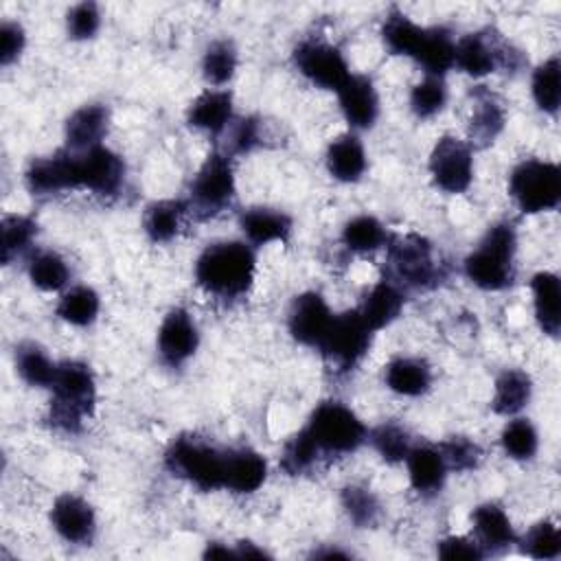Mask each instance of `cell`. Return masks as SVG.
Here are the masks:
<instances>
[{
  "label": "cell",
  "mask_w": 561,
  "mask_h": 561,
  "mask_svg": "<svg viewBox=\"0 0 561 561\" xmlns=\"http://www.w3.org/2000/svg\"><path fill=\"white\" fill-rule=\"evenodd\" d=\"M101 309L99 294L92 287L79 285L68 289L57 305V316L72 327H88L96 320Z\"/></svg>",
  "instance_id": "obj_36"
},
{
  "label": "cell",
  "mask_w": 561,
  "mask_h": 561,
  "mask_svg": "<svg viewBox=\"0 0 561 561\" xmlns=\"http://www.w3.org/2000/svg\"><path fill=\"white\" fill-rule=\"evenodd\" d=\"M186 213H191V208L182 199H158L149 204L142 215L145 234L153 243L171 241L180 232Z\"/></svg>",
  "instance_id": "obj_30"
},
{
  "label": "cell",
  "mask_w": 561,
  "mask_h": 561,
  "mask_svg": "<svg viewBox=\"0 0 561 561\" xmlns=\"http://www.w3.org/2000/svg\"><path fill=\"white\" fill-rule=\"evenodd\" d=\"M471 116H469V138L478 147L491 145L506 123V112L497 94L486 90L484 85H478L471 90Z\"/></svg>",
  "instance_id": "obj_20"
},
{
  "label": "cell",
  "mask_w": 561,
  "mask_h": 561,
  "mask_svg": "<svg viewBox=\"0 0 561 561\" xmlns=\"http://www.w3.org/2000/svg\"><path fill=\"white\" fill-rule=\"evenodd\" d=\"M533 289V305H535V318L539 322V329L557 337L561 329V283L559 276L552 272H539L530 280Z\"/></svg>",
  "instance_id": "obj_26"
},
{
  "label": "cell",
  "mask_w": 561,
  "mask_h": 561,
  "mask_svg": "<svg viewBox=\"0 0 561 561\" xmlns=\"http://www.w3.org/2000/svg\"><path fill=\"white\" fill-rule=\"evenodd\" d=\"M515 252L517 234L513 224H495L465 259V274L484 291L506 289L515 280Z\"/></svg>",
  "instance_id": "obj_3"
},
{
  "label": "cell",
  "mask_w": 561,
  "mask_h": 561,
  "mask_svg": "<svg viewBox=\"0 0 561 561\" xmlns=\"http://www.w3.org/2000/svg\"><path fill=\"white\" fill-rule=\"evenodd\" d=\"M267 476L265 458L250 449L237 447L226 449V473H224V489L232 493H254Z\"/></svg>",
  "instance_id": "obj_21"
},
{
  "label": "cell",
  "mask_w": 561,
  "mask_h": 561,
  "mask_svg": "<svg viewBox=\"0 0 561 561\" xmlns=\"http://www.w3.org/2000/svg\"><path fill=\"white\" fill-rule=\"evenodd\" d=\"M237 557H256V559H263L267 557L261 548H256L252 541H241L239 543V550H237Z\"/></svg>",
  "instance_id": "obj_53"
},
{
  "label": "cell",
  "mask_w": 561,
  "mask_h": 561,
  "mask_svg": "<svg viewBox=\"0 0 561 561\" xmlns=\"http://www.w3.org/2000/svg\"><path fill=\"white\" fill-rule=\"evenodd\" d=\"M519 50H515L497 31L484 28L469 33L456 42L454 66L469 77H486L497 70H513L519 66Z\"/></svg>",
  "instance_id": "obj_8"
},
{
  "label": "cell",
  "mask_w": 561,
  "mask_h": 561,
  "mask_svg": "<svg viewBox=\"0 0 561 561\" xmlns=\"http://www.w3.org/2000/svg\"><path fill=\"white\" fill-rule=\"evenodd\" d=\"M15 368L20 377L35 388H50L57 373V364L35 342H24L15 348Z\"/></svg>",
  "instance_id": "obj_34"
},
{
  "label": "cell",
  "mask_w": 561,
  "mask_h": 561,
  "mask_svg": "<svg viewBox=\"0 0 561 561\" xmlns=\"http://www.w3.org/2000/svg\"><path fill=\"white\" fill-rule=\"evenodd\" d=\"M454 48L451 33L445 26H432L425 28L414 59L425 68V75L443 77L454 66Z\"/></svg>",
  "instance_id": "obj_32"
},
{
  "label": "cell",
  "mask_w": 561,
  "mask_h": 561,
  "mask_svg": "<svg viewBox=\"0 0 561 561\" xmlns=\"http://www.w3.org/2000/svg\"><path fill=\"white\" fill-rule=\"evenodd\" d=\"M320 454H351L366 440L359 416L340 401H322L305 425Z\"/></svg>",
  "instance_id": "obj_7"
},
{
  "label": "cell",
  "mask_w": 561,
  "mask_h": 561,
  "mask_svg": "<svg viewBox=\"0 0 561 561\" xmlns=\"http://www.w3.org/2000/svg\"><path fill=\"white\" fill-rule=\"evenodd\" d=\"M107 107L92 103L75 110L66 121V145L70 151H85L101 145L103 134L107 131Z\"/></svg>",
  "instance_id": "obj_23"
},
{
  "label": "cell",
  "mask_w": 561,
  "mask_h": 561,
  "mask_svg": "<svg viewBox=\"0 0 561 561\" xmlns=\"http://www.w3.org/2000/svg\"><path fill=\"white\" fill-rule=\"evenodd\" d=\"M318 456H320L318 445L313 443L309 432L302 427L285 443L280 454V469L289 476H300L316 465Z\"/></svg>",
  "instance_id": "obj_43"
},
{
  "label": "cell",
  "mask_w": 561,
  "mask_h": 561,
  "mask_svg": "<svg viewBox=\"0 0 561 561\" xmlns=\"http://www.w3.org/2000/svg\"><path fill=\"white\" fill-rule=\"evenodd\" d=\"M186 123L199 131L217 136L232 123V94L228 90H206L188 107Z\"/></svg>",
  "instance_id": "obj_22"
},
{
  "label": "cell",
  "mask_w": 561,
  "mask_h": 561,
  "mask_svg": "<svg viewBox=\"0 0 561 561\" xmlns=\"http://www.w3.org/2000/svg\"><path fill=\"white\" fill-rule=\"evenodd\" d=\"M471 524H473L476 541L484 554H500L517 541V535L508 515L504 513V508H500L493 502H484L476 506L471 513Z\"/></svg>",
  "instance_id": "obj_19"
},
{
  "label": "cell",
  "mask_w": 561,
  "mask_h": 561,
  "mask_svg": "<svg viewBox=\"0 0 561 561\" xmlns=\"http://www.w3.org/2000/svg\"><path fill=\"white\" fill-rule=\"evenodd\" d=\"M447 103V85L443 77H430L425 75L423 81H419L410 92V110L419 118H432L436 116Z\"/></svg>",
  "instance_id": "obj_44"
},
{
  "label": "cell",
  "mask_w": 561,
  "mask_h": 561,
  "mask_svg": "<svg viewBox=\"0 0 561 561\" xmlns=\"http://www.w3.org/2000/svg\"><path fill=\"white\" fill-rule=\"evenodd\" d=\"M164 465L173 476L186 480L199 491L224 489L226 449H217L195 434L178 436L164 454Z\"/></svg>",
  "instance_id": "obj_4"
},
{
  "label": "cell",
  "mask_w": 561,
  "mask_h": 561,
  "mask_svg": "<svg viewBox=\"0 0 561 561\" xmlns=\"http://www.w3.org/2000/svg\"><path fill=\"white\" fill-rule=\"evenodd\" d=\"M237 50L228 39L213 42L202 59V75L213 85H224L234 77Z\"/></svg>",
  "instance_id": "obj_40"
},
{
  "label": "cell",
  "mask_w": 561,
  "mask_h": 561,
  "mask_svg": "<svg viewBox=\"0 0 561 561\" xmlns=\"http://www.w3.org/2000/svg\"><path fill=\"white\" fill-rule=\"evenodd\" d=\"M70 151V149H68ZM75 153V184L94 195H116L125 180V162L112 149L96 145Z\"/></svg>",
  "instance_id": "obj_13"
},
{
  "label": "cell",
  "mask_w": 561,
  "mask_h": 561,
  "mask_svg": "<svg viewBox=\"0 0 561 561\" xmlns=\"http://www.w3.org/2000/svg\"><path fill=\"white\" fill-rule=\"evenodd\" d=\"M256 256L243 241H217L204 248L195 261L197 285L217 298H239L254 283Z\"/></svg>",
  "instance_id": "obj_1"
},
{
  "label": "cell",
  "mask_w": 561,
  "mask_h": 561,
  "mask_svg": "<svg viewBox=\"0 0 561 561\" xmlns=\"http://www.w3.org/2000/svg\"><path fill=\"white\" fill-rule=\"evenodd\" d=\"M234 173L226 153H210L191 182V213L199 217H213L221 213L234 199Z\"/></svg>",
  "instance_id": "obj_9"
},
{
  "label": "cell",
  "mask_w": 561,
  "mask_h": 561,
  "mask_svg": "<svg viewBox=\"0 0 561 561\" xmlns=\"http://www.w3.org/2000/svg\"><path fill=\"white\" fill-rule=\"evenodd\" d=\"M316 557H324V559H329V557H346V552H342V550H324V552H316Z\"/></svg>",
  "instance_id": "obj_54"
},
{
  "label": "cell",
  "mask_w": 561,
  "mask_h": 561,
  "mask_svg": "<svg viewBox=\"0 0 561 561\" xmlns=\"http://www.w3.org/2000/svg\"><path fill=\"white\" fill-rule=\"evenodd\" d=\"M340 110L353 129H368L379 116V96L368 77L351 75L337 90Z\"/></svg>",
  "instance_id": "obj_18"
},
{
  "label": "cell",
  "mask_w": 561,
  "mask_h": 561,
  "mask_svg": "<svg viewBox=\"0 0 561 561\" xmlns=\"http://www.w3.org/2000/svg\"><path fill=\"white\" fill-rule=\"evenodd\" d=\"M530 394H533L530 377L519 368H506L495 379L491 408L495 414L513 416L528 405Z\"/></svg>",
  "instance_id": "obj_31"
},
{
  "label": "cell",
  "mask_w": 561,
  "mask_h": 561,
  "mask_svg": "<svg viewBox=\"0 0 561 561\" xmlns=\"http://www.w3.org/2000/svg\"><path fill=\"white\" fill-rule=\"evenodd\" d=\"M430 175L434 184L451 195L465 193L473 180V156L465 140L443 136L430 153Z\"/></svg>",
  "instance_id": "obj_12"
},
{
  "label": "cell",
  "mask_w": 561,
  "mask_h": 561,
  "mask_svg": "<svg viewBox=\"0 0 561 561\" xmlns=\"http://www.w3.org/2000/svg\"><path fill=\"white\" fill-rule=\"evenodd\" d=\"M500 443L506 456L515 460H530L537 454L539 436L528 419H513L504 425Z\"/></svg>",
  "instance_id": "obj_42"
},
{
  "label": "cell",
  "mask_w": 561,
  "mask_h": 561,
  "mask_svg": "<svg viewBox=\"0 0 561 561\" xmlns=\"http://www.w3.org/2000/svg\"><path fill=\"white\" fill-rule=\"evenodd\" d=\"M99 26H101V13L94 2H79L66 15L68 37H72L77 42L94 37Z\"/></svg>",
  "instance_id": "obj_49"
},
{
  "label": "cell",
  "mask_w": 561,
  "mask_h": 561,
  "mask_svg": "<svg viewBox=\"0 0 561 561\" xmlns=\"http://www.w3.org/2000/svg\"><path fill=\"white\" fill-rule=\"evenodd\" d=\"M294 66L313 85L324 90H340L351 77L344 55L320 39H305L294 48Z\"/></svg>",
  "instance_id": "obj_11"
},
{
  "label": "cell",
  "mask_w": 561,
  "mask_h": 561,
  "mask_svg": "<svg viewBox=\"0 0 561 561\" xmlns=\"http://www.w3.org/2000/svg\"><path fill=\"white\" fill-rule=\"evenodd\" d=\"M388 232L383 224L370 215H357L348 219L342 228V241L351 252H375L388 243Z\"/></svg>",
  "instance_id": "obj_35"
},
{
  "label": "cell",
  "mask_w": 561,
  "mask_h": 561,
  "mask_svg": "<svg viewBox=\"0 0 561 561\" xmlns=\"http://www.w3.org/2000/svg\"><path fill=\"white\" fill-rule=\"evenodd\" d=\"M401 309H403L401 289L392 280L383 278L368 289V294L364 296L362 307L357 311H359L362 320L366 322V327L375 333V331H381L383 327L392 324L399 318Z\"/></svg>",
  "instance_id": "obj_24"
},
{
  "label": "cell",
  "mask_w": 561,
  "mask_h": 561,
  "mask_svg": "<svg viewBox=\"0 0 561 561\" xmlns=\"http://www.w3.org/2000/svg\"><path fill=\"white\" fill-rule=\"evenodd\" d=\"M438 557L440 559H469V561H478L484 557L482 548L478 546V541L467 539V537H447L438 543Z\"/></svg>",
  "instance_id": "obj_51"
},
{
  "label": "cell",
  "mask_w": 561,
  "mask_h": 561,
  "mask_svg": "<svg viewBox=\"0 0 561 561\" xmlns=\"http://www.w3.org/2000/svg\"><path fill=\"white\" fill-rule=\"evenodd\" d=\"M370 335L373 331L366 327L357 309L344 311L333 316L318 351L337 370H351L366 355L370 346Z\"/></svg>",
  "instance_id": "obj_10"
},
{
  "label": "cell",
  "mask_w": 561,
  "mask_h": 561,
  "mask_svg": "<svg viewBox=\"0 0 561 561\" xmlns=\"http://www.w3.org/2000/svg\"><path fill=\"white\" fill-rule=\"evenodd\" d=\"M50 524L55 533L68 543H88L96 530V517L92 506L72 493H64L50 508Z\"/></svg>",
  "instance_id": "obj_16"
},
{
  "label": "cell",
  "mask_w": 561,
  "mask_h": 561,
  "mask_svg": "<svg viewBox=\"0 0 561 561\" xmlns=\"http://www.w3.org/2000/svg\"><path fill=\"white\" fill-rule=\"evenodd\" d=\"M26 186L33 195H55L75 188V156L72 151H57L37 158L26 169Z\"/></svg>",
  "instance_id": "obj_17"
},
{
  "label": "cell",
  "mask_w": 561,
  "mask_h": 561,
  "mask_svg": "<svg viewBox=\"0 0 561 561\" xmlns=\"http://www.w3.org/2000/svg\"><path fill=\"white\" fill-rule=\"evenodd\" d=\"M388 270L392 280L399 289H430L438 285L440 265L434 259L432 243L416 234H401L388 239Z\"/></svg>",
  "instance_id": "obj_5"
},
{
  "label": "cell",
  "mask_w": 561,
  "mask_h": 561,
  "mask_svg": "<svg viewBox=\"0 0 561 561\" xmlns=\"http://www.w3.org/2000/svg\"><path fill=\"white\" fill-rule=\"evenodd\" d=\"M68 265L61 254L53 250L37 252L28 263V278L42 291H57L68 283Z\"/></svg>",
  "instance_id": "obj_39"
},
{
  "label": "cell",
  "mask_w": 561,
  "mask_h": 561,
  "mask_svg": "<svg viewBox=\"0 0 561 561\" xmlns=\"http://www.w3.org/2000/svg\"><path fill=\"white\" fill-rule=\"evenodd\" d=\"M508 193L526 215L554 210L561 202V171L554 162L528 158L511 171Z\"/></svg>",
  "instance_id": "obj_6"
},
{
  "label": "cell",
  "mask_w": 561,
  "mask_h": 561,
  "mask_svg": "<svg viewBox=\"0 0 561 561\" xmlns=\"http://www.w3.org/2000/svg\"><path fill=\"white\" fill-rule=\"evenodd\" d=\"M230 557H237V552H234V550H228L226 546H221V543H217V541L208 543L206 550H204V559H230Z\"/></svg>",
  "instance_id": "obj_52"
},
{
  "label": "cell",
  "mask_w": 561,
  "mask_h": 561,
  "mask_svg": "<svg viewBox=\"0 0 561 561\" xmlns=\"http://www.w3.org/2000/svg\"><path fill=\"white\" fill-rule=\"evenodd\" d=\"M386 386L403 397H421L432 386V368L419 357H394L383 370Z\"/></svg>",
  "instance_id": "obj_28"
},
{
  "label": "cell",
  "mask_w": 561,
  "mask_h": 561,
  "mask_svg": "<svg viewBox=\"0 0 561 561\" xmlns=\"http://www.w3.org/2000/svg\"><path fill=\"white\" fill-rule=\"evenodd\" d=\"M533 99L537 107L546 114L559 112V57L552 55L535 72L530 81Z\"/></svg>",
  "instance_id": "obj_41"
},
{
  "label": "cell",
  "mask_w": 561,
  "mask_h": 561,
  "mask_svg": "<svg viewBox=\"0 0 561 561\" xmlns=\"http://www.w3.org/2000/svg\"><path fill=\"white\" fill-rule=\"evenodd\" d=\"M50 390V423L66 434L81 432L83 421L92 416L96 403V386L90 366L75 359L57 364Z\"/></svg>",
  "instance_id": "obj_2"
},
{
  "label": "cell",
  "mask_w": 561,
  "mask_h": 561,
  "mask_svg": "<svg viewBox=\"0 0 561 561\" xmlns=\"http://www.w3.org/2000/svg\"><path fill=\"white\" fill-rule=\"evenodd\" d=\"M340 502H342L346 517L357 528H373L381 517V504H379L377 495L364 484L344 486L340 493Z\"/></svg>",
  "instance_id": "obj_37"
},
{
  "label": "cell",
  "mask_w": 561,
  "mask_h": 561,
  "mask_svg": "<svg viewBox=\"0 0 561 561\" xmlns=\"http://www.w3.org/2000/svg\"><path fill=\"white\" fill-rule=\"evenodd\" d=\"M37 234V224L24 215H4L2 217V263L9 265L22 256Z\"/></svg>",
  "instance_id": "obj_38"
},
{
  "label": "cell",
  "mask_w": 561,
  "mask_h": 561,
  "mask_svg": "<svg viewBox=\"0 0 561 561\" xmlns=\"http://www.w3.org/2000/svg\"><path fill=\"white\" fill-rule=\"evenodd\" d=\"M327 169L340 182H357L366 171V151L355 134H342L327 149Z\"/></svg>",
  "instance_id": "obj_29"
},
{
  "label": "cell",
  "mask_w": 561,
  "mask_h": 561,
  "mask_svg": "<svg viewBox=\"0 0 561 561\" xmlns=\"http://www.w3.org/2000/svg\"><path fill=\"white\" fill-rule=\"evenodd\" d=\"M438 449L445 458L447 469H451V471L476 469L478 462L482 460V449L467 436H451Z\"/></svg>",
  "instance_id": "obj_48"
},
{
  "label": "cell",
  "mask_w": 561,
  "mask_h": 561,
  "mask_svg": "<svg viewBox=\"0 0 561 561\" xmlns=\"http://www.w3.org/2000/svg\"><path fill=\"white\" fill-rule=\"evenodd\" d=\"M199 344V331L186 309H171L158 329V353L171 368L191 359Z\"/></svg>",
  "instance_id": "obj_15"
},
{
  "label": "cell",
  "mask_w": 561,
  "mask_h": 561,
  "mask_svg": "<svg viewBox=\"0 0 561 561\" xmlns=\"http://www.w3.org/2000/svg\"><path fill=\"white\" fill-rule=\"evenodd\" d=\"M423 33H425V28L414 24L399 9H392L386 15L383 24H381V39H383L386 48L392 55H405V57H412V59H414V55L419 50Z\"/></svg>",
  "instance_id": "obj_33"
},
{
  "label": "cell",
  "mask_w": 561,
  "mask_h": 561,
  "mask_svg": "<svg viewBox=\"0 0 561 561\" xmlns=\"http://www.w3.org/2000/svg\"><path fill=\"white\" fill-rule=\"evenodd\" d=\"M26 44L24 28L18 22H2L0 26V64L9 66L13 64Z\"/></svg>",
  "instance_id": "obj_50"
},
{
  "label": "cell",
  "mask_w": 561,
  "mask_h": 561,
  "mask_svg": "<svg viewBox=\"0 0 561 561\" xmlns=\"http://www.w3.org/2000/svg\"><path fill=\"white\" fill-rule=\"evenodd\" d=\"M333 313L318 291L298 294L287 313V329L298 344L318 348L329 331Z\"/></svg>",
  "instance_id": "obj_14"
},
{
  "label": "cell",
  "mask_w": 561,
  "mask_h": 561,
  "mask_svg": "<svg viewBox=\"0 0 561 561\" xmlns=\"http://www.w3.org/2000/svg\"><path fill=\"white\" fill-rule=\"evenodd\" d=\"M239 228L252 245H265L272 241H287L291 234V219L283 210L254 206L241 213Z\"/></svg>",
  "instance_id": "obj_25"
},
{
  "label": "cell",
  "mask_w": 561,
  "mask_h": 561,
  "mask_svg": "<svg viewBox=\"0 0 561 561\" xmlns=\"http://www.w3.org/2000/svg\"><path fill=\"white\" fill-rule=\"evenodd\" d=\"M405 460H408L410 484L414 491L423 495H432L440 491L449 469L438 447H430V445L412 447Z\"/></svg>",
  "instance_id": "obj_27"
},
{
  "label": "cell",
  "mask_w": 561,
  "mask_h": 561,
  "mask_svg": "<svg viewBox=\"0 0 561 561\" xmlns=\"http://www.w3.org/2000/svg\"><path fill=\"white\" fill-rule=\"evenodd\" d=\"M370 443L377 449V454L390 465L405 460L412 449L410 434L399 423H383L375 427L370 434Z\"/></svg>",
  "instance_id": "obj_45"
},
{
  "label": "cell",
  "mask_w": 561,
  "mask_h": 561,
  "mask_svg": "<svg viewBox=\"0 0 561 561\" xmlns=\"http://www.w3.org/2000/svg\"><path fill=\"white\" fill-rule=\"evenodd\" d=\"M524 554L533 559H557L561 554V533L554 522H537L522 539Z\"/></svg>",
  "instance_id": "obj_46"
},
{
  "label": "cell",
  "mask_w": 561,
  "mask_h": 561,
  "mask_svg": "<svg viewBox=\"0 0 561 561\" xmlns=\"http://www.w3.org/2000/svg\"><path fill=\"white\" fill-rule=\"evenodd\" d=\"M265 123L256 116H248L237 121L234 125H228V153L230 156H243L254 151L265 142Z\"/></svg>",
  "instance_id": "obj_47"
}]
</instances>
